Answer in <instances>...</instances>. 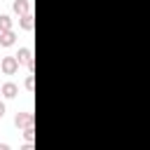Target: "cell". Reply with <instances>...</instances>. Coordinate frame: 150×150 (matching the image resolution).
I'll use <instances>...</instances> for the list:
<instances>
[{
	"label": "cell",
	"instance_id": "cell-4",
	"mask_svg": "<svg viewBox=\"0 0 150 150\" xmlns=\"http://www.w3.org/2000/svg\"><path fill=\"white\" fill-rule=\"evenodd\" d=\"M0 91H2V96H5V98H14V96L19 94V87H16L14 82H5V84L0 87Z\"/></svg>",
	"mask_w": 150,
	"mask_h": 150
},
{
	"label": "cell",
	"instance_id": "cell-14",
	"mask_svg": "<svg viewBox=\"0 0 150 150\" xmlns=\"http://www.w3.org/2000/svg\"><path fill=\"white\" fill-rule=\"evenodd\" d=\"M0 2H2V0H0Z\"/></svg>",
	"mask_w": 150,
	"mask_h": 150
},
{
	"label": "cell",
	"instance_id": "cell-1",
	"mask_svg": "<svg viewBox=\"0 0 150 150\" xmlns=\"http://www.w3.org/2000/svg\"><path fill=\"white\" fill-rule=\"evenodd\" d=\"M14 56H16V61H19V63H23V66L28 68V73L33 75V70H35V61H33V52H30L28 47H21V49H19V52H16Z\"/></svg>",
	"mask_w": 150,
	"mask_h": 150
},
{
	"label": "cell",
	"instance_id": "cell-3",
	"mask_svg": "<svg viewBox=\"0 0 150 150\" xmlns=\"http://www.w3.org/2000/svg\"><path fill=\"white\" fill-rule=\"evenodd\" d=\"M19 61H16V56H5L2 61H0V70L5 73V75H14L16 70H19Z\"/></svg>",
	"mask_w": 150,
	"mask_h": 150
},
{
	"label": "cell",
	"instance_id": "cell-12",
	"mask_svg": "<svg viewBox=\"0 0 150 150\" xmlns=\"http://www.w3.org/2000/svg\"><path fill=\"white\" fill-rule=\"evenodd\" d=\"M21 150H35V148H33V143H23V145H21Z\"/></svg>",
	"mask_w": 150,
	"mask_h": 150
},
{
	"label": "cell",
	"instance_id": "cell-10",
	"mask_svg": "<svg viewBox=\"0 0 150 150\" xmlns=\"http://www.w3.org/2000/svg\"><path fill=\"white\" fill-rule=\"evenodd\" d=\"M23 84H26V89H28V91H33V84H35V77H33V75H28Z\"/></svg>",
	"mask_w": 150,
	"mask_h": 150
},
{
	"label": "cell",
	"instance_id": "cell-8",
	"mask_svg": "<svg viewBox=\"0 0 150 150\" xmlns=\"http://www.w3.org/2000/svg\"><path fill=\"white\" fill-rule=\"evenodd\" d=\"M5 30H12V16L0 14V33H5Z\"/></svg>",
	"mask_w": 150,
	"mask_h": 150
},
{
	"label": "cell",
	"instance_id": "cell-13",
	"mask_svg": "<svg viewBox=\"0 0 150 150\" xmlns=\"http://www.w3.org/2000/svg\"><path fill=\"white\" fill-rule=\"evenodd\" d=\"M0 150H12V148H9L7 143H0Z\"/></svg>",
	"mask_w": 150,
	"mask_h": 150
},
{
	"label": "cell",
	"instance_id": "cell-2",
	"mask_svg": "<svg viewBox=\"0 0 150 150\" xmlns=\"http://www.w3.org/2000/svg\"><path fill=\"white\" fill-rule=\"evenodd\" d=\"M33 124H35V115H33L30 110L16 112V117H14V127H16V129H26V127H33Z\"/></svg>",
	"mask_w": 150,
	"mask_h": 150
},
{
	"label": "cell",
	"instance_id": "cell-11",
	"mask_svg": "<svg viewBox=\"0 0 150 150\" xmlns=\"http://www.w3.org/2000/svg\"><path fill=\"white\" fill-rule=\"evenodd\" d=\"M5 112H7V105H5V103H2V101H0V120H2V117H5Z\"/></svg>",
	"mask_w": 150,
	"mask_h": 150
},
{
	"label": "cell",
	"instance_id": "cell-7",
	"mask_svg": "<svg viewBox=\"0 0 150 150\" xmlns=\"http://www.w3.org/2000/svg\"><path fill=\"white\" fill-rule=\"evenodd\" d=\"M33 26H35L33 14H23V16H19V28H23V30H33Z\"/></svg>",
	"mask_w": 150,
	"mask_h": 150
},
{
	"label": "cell",
	"instance_id": "cell-15",
	"mask_svg": "<svg viewBox=\"0 0 150 150\" xmlns=\"http://www.w3.org/2000/svg\"><path fill=\"white\" fill-rule=\"evenodd\" d=\"M0 94H2V91H0Z\"/></svg>",
	"mask_w": 150,
	"mask_h": 150
},
{
	"label": "cell",
	"instance_id": "cell-6",
	"mask_svg": "<svg viewBox=\"0 0 150 150\" xmlns=\"http://www.w3.org/2000/svg\"><path fill=\"white\" fill-rule=\"evenodd\" d=\"M14 12L19 14V16H23V14H30V2L28 0H14Z\"/></svg>",
	"mask_w": 150,
	"mask_h": 150
},
{
	"label": "cell",
	"instance_id": "cell-5",
	"mask_svg": "<svg viewBox=\"0 0 150 150\" xmlns=\"http://www.w3.org/2000/svg\"><path fill=\"white\" fill-rule=\"evenodd\" d=\"M14 42H16V33H14V30L0 33V47H12Z\"/></svg>",
	"mask_w": 150,
	"mask_h": 150
},
{
	"label": "cell",
	"instance_id": "cell-9",
	"mask_svg": "<svg viewBox=\"0 0 150 150\" xmlns=\"http://www.w3.org/2000/svg\"><path fill=\"white\" fill-rule=\"evenodd\" d=\"M23 138H26V143H33L35 141V127H26L23 129Z\"/></svg>",
	"mask_w": 150,
	"mask_h": 150
}]
</instances>
